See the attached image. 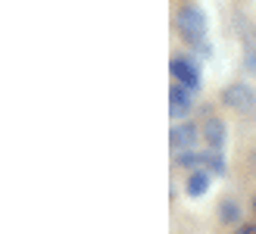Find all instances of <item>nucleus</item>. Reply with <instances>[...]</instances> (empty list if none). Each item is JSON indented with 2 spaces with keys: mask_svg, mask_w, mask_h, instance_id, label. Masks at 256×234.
<instances>
[{
  "mask_svg": "<svg viewBox=\"0 0 256 234\" xmlns=\"http://www.w3.org/2000/svg\"><path fill=\"white\" fill-rule=\"evenodd\" d=\"M190 103H194V90L184 88V84H175L169 90V112L175 116V119H182V116H188Z\"/></svg>",
  "mask_w": 256,
  "mask_h": 234,
  "instance_id": "6",
  "label": "nucleus"
},
{
  "mask_svg": "<svg viewBox=\"0 0 256 234\" xmlns=\"http://www.w3.org/2000/svg\"><path fill=\"white\" fill-rule=\"evenodd\" d=\"M203 140H206V150L222 153L225 150V140H228V128L222 119H206L203 122Z\"/></svg>",
  "mask_w": 256,
  "mask_h": 234,
  "instance_id": "5",
  "label": "nucleus"
},
{
  "mask_svg": "<svg viewBox=\"0 0 256 234\" xmlns=\"http://www.w3.org/2000/svg\"><path fill=\"white\" fill-rule=\"evenodd\" d=\"M175 162H178V166H184V168H194L197 162H203V153H194V150L175 153Z\"/></svg>",
  "mask_w": 256,
  "mask_h": 234,
  "instance_id": "10",
  "label": "nucleus"
},
{
  "mask_svg": "<svg viewBox=\"0 0 256 234\" xmlns=\"http://www.w3.org/2000/svg\"><path fill=\"white\" fill-rule=\"evenodd\" d=\"M169 72H172V78L178 84H184V88H190V90H197L200 88V66L194 60H188V56H172V62H169Z\"/></svg>",
  "mask_w": 256,
  "mask_h": 234,
  "instance_id": "2",
  "label": "nucleus"
},
{
  "mask_svg": "<svg viewBox=\"0 0 256 234\" xmlns=\"http://www.w3.org/2000/svg\"><path fill=\"white\" fill-rule=\"evenodd\" d=\"M219 218L225 225H234L238 218H240V210H238V203H232V200H225L222 206H219Z\"/></svg>",
  "mask_w": 256,
  "mask_h": 234,
  "instance_id": "9",
  "label": "nucleus"
},
{
  "mask_svg": "<svg viewBox=\"0 0 256 234\" xmlns=\"http://www.w3.org/2000/svg\"><path fill=\"white\" fill-rule=\"evenodd\" d=\"M238 234H256V225H240Z\"/></svg>",
  "mask_w": 256,
  "mask_h": 234,
  "instance_id": "12",
  "label": "nucleus"
},
{
  "mask_svg": "<svg viewBox=\"0 0 256 234\" xmlns=\"http://www.w3.org/2000/svg\"><path fill=\"white\" fill-rule=\"evenodd\" d=\"M175 25H178V32L197 47L203 44V38H206V12L200 6H182L178 16H175Z\"/></svg>",
  "mask_w": 256,
  "mask_h": 234,
  "instance_id": "1",
  "label": "nucleus"
},
{
  "mask_svg": "<svg viewBox=\"0 0 256 234\" xmlns=\"http://www.w3.org/2000/svg\"><path fill=\"white\" fill-rule=\"evenodd\" d=\"M197 138H200L197 125L182 122V125H175L172 132H169V144H172V150H175V153H184V150H190V147L197 144Z\"/></svg>",
  "mask_w": 256,
  "mask_h": 234,
  "instance_id": "4",
  "label": "nucleus"
},
{
  "mask_svg": "<svg viewBox=\"0 0 256 234\" xmlns=\"http://www.w3.org/2000/svg\"><path fill=\"white\" fill-rule=\"evenodd\" d=\"M222 103L225 106H232V110H253V103H256V94H253V88L250 84H228L222 90Z\"/></svg>",
  "mask_w": 256,
  "mask_h": 234,
  "instance_id": "3",
  "label": "nucleus"
},
{
  "mask_svg": "<svg viewBox=\"0 0 256 234\" xmlns=\"http://www.w3.org/2000/svg\"><path fill=\"white\" fill-rule=\"evenodd\" d=\"M210 184H212V175L206 172V168H197V172L188 178V188L184 190H188V197H203V194L210 190Z\"/></svg>",
  "mask_w": 256,
  "mask_h": 234,
  "instance_id": "7",
  "label": "nucleus"
},
{
  "mask_svg": "<svg viewBox=\"0 0 256 234\" xmlns=\"http://www.w3.org/2000/svg\"><path fill=\"white\" fill-rule=\"evenodd\" d=\"M203 166H206L210 175H225V156L216 153V150H206V153H203Z\"/></svg>",
  "mask_w": 256,
  "mask_h": 234,
  "instance_id": "8",
  "label": "nucleus"
},
{
  "mask_svg": "<svg viewBox=\"0 0 256 234\" xmlns=\"http://www.w3.org/2000/svg\"><path fill=\"white\" fill-rule=\"evenodd\" d=\"M253 210H256V197H253Z\"/></svg>",
  "mask_w": 256,
  "mask_h": 234,
  "instance_id": "13",
  "label": "nucleus"
},
{
  "mask_svg": "<svg viewBox=\"0 0 256 234\" xmlns=\"http://www.w3.org/2000/svg\"><path fill=\"white\" fill-rule=\"evenodd\" d=\"M247 72H256V54H247Z\"/></svg>",
  "mask_w": 256,
  "mask_h": 234,
  "instance_id": "11",
  "label": "nucleus"
}]
</instances>
